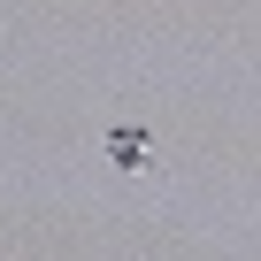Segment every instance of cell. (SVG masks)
<instances>
[{
	"mask_svg": "<svg viewBox=\"0 0 261 261\" xmlns=\"http://www.w3.org/2000/svg\"><path fill=\"white\" fill-rule=\"evenodd\" d=\"M108 154L115 162H146V130H108Z\"/></svg>",
	"mask_w": 261,
	"mask_h": 261,
	"instance_id": "6da1fadb",
	"label": "cell"
}]
</instances>
